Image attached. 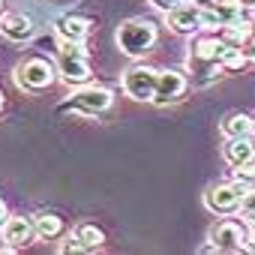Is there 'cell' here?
<instances>
[{"label":"cell","instance_id":"obj_31","mask_svg":"<svg viewBox=\"0 0 255 255\" xmlns=\"http://www.w3.org/2000/svg\"><path fill=\"white\" fill-rule=\"evenodd\" d=\"M0 108H3V93H0Z\"/></svg>","mask_w":255,"mask_h":255},{"label":"cell","instance_id":"obj_14","mask_svg":"<svg viewBox=\"0 0 255 255\" xmlns=\"http://www.w3.org/2000/svg\"><path fill=\"white\" fill-rule=\"evenodd\" d=\"M222 156H225V162L234 165V168H237V165H246V162L255 159V144H252L249 135H246V138H225Z\"/></svg>","mask_w":255,"mask_h":255},{"label":"cell","instance_id":"obj_13","mask_svg":"<svg viewBox=\"0 0 255 255\" xmlns=\"http://www.w3.org/2000/svg\"><path fill=\"white\" fill-rule=\"evenodd\" d=\"M57 75H60L69 87H81V84L90 81V63H87V57H60Z\"/></svg>","mask_w":255,"mask_h":255},{"label":"cell","instance_id":"obj_9","mask_svg":"<svg viewBox=\"0 0 255 255\" xmlns=\"http://www.w3.org/2000/svg\"><path fill=\"white\" fill-rule=\"evenodd\" d=\"M165 15H168V27L174 33H195L201 27V6L198 3H180V6L168 9Z\"/></svg>","mask_w":255,"mask_h":255},{"label":"cell","instance_id":"obj_1","mask_svg":"<svg viewBox=\"0 0 255 255\" xmlns=\"http://www.w3.org/2000/svg\"><path fill=\"white\" fill-rule=\"evenodd\" d=\"M156 42V24L147 21V18H129V21H123L120 30H117V45L123 54H129V57H141L153 48Z\"/></svg>","mask_w":255,"mask_h":255},{"label":"cell","instance_id":"obj_5","mask_svg":"<svg viewBox=\"0 0 255 255\" xmlns=\"http://www.w3.org/2000/svg\"><path fill=\"white\" fill-rule=\"evenodd\" d=\"M0 237H3V246H0V252H15V249L27 246V243L36 237L33 219H27V216H6L3 228H0Z\"/></svg>","mask_w":255,"mask_h":255},{"label":"cell","instance_id":"obj_27","mask_svg":"<svg viewBox=\"0 0 255 255\" xmlns=\"http://www.w3.org/2000/svg\"><path fill=\"white\" fill-rule=\"evenodd\" d=\"M234 3H240L243 9H255V0H234Z\"/></svg>","mask_w":255,"mask_h":255},{"label":"cell","instance_id":"obj_28","mask_svg":"<svg viewBox=\"0 0 255 255\" xmlns=\"http://www.w3.org/2000/svg\"><path fill=\"white\" fill-rule=\"evenodd\" d=\"M3 222H6V204L0 201V225H3Z\"/></svg>","mask_w":255,"mask_h":255},{"label":"cell","instance_id":"obj_24","mask_svg":"<svg viewBox=\"0 0 255 255\" xmlns=\"http://www.w3.org/2000/svg\"><path fill=\"white\" fill-rule=\"evenodd\" d=\"M150 3H153V9H159V12H168V9L180 6L183 0H150Z\"/></svg>","mask_w":255,"mask_h":255},{"label":"cell","instance_id":"obj_12","mask_svg":"<svg viewBox=\"0 0 255 255\" xmlns=\"http://www.w3.org/2000/svg\"><path fill=\"white\" fill-rule=\"evenodd\" d=\"M219 48H222V39L201 36L189 45V63L192 66H213V63H219Z\"/></svg>","mask_w":255,"mask_h":255},{"label":"cell","instance_id":"obj_23","mask_svg":"<svg viewBox=\"0 0 255 255\" xmlns=\"http://www.w3.org/2000/svg\"><path fill=\"white\" fill-rule=\"evenodd\" d=\"M60 252H63V255H69V252H87V249H84L81 237H78V234L72 231V234H69V237H66V240L60 243Z\"/></svg>","mask_w":255,"mask_h":255},{"label":"cell","instance_id":"obj_26","mask_svg":"<svg viewBox=\"0 0 255 255\" xmlns=\"http://www.w3.org/2000/svg\"><path fill=\"white\" fill-rule=\"evenodd\" d=\"M246 246L255 252V219H252V228H249V234H246Z\"/></svg>","mask_w":255,"mask_h":255},{"label":"cell","instance_id":"obj_30","mask_svg":"<svg viewBox=\"0 0 255 255\" xmlns=\"http://www.w3.org/2000/svg\"><path fill=\"white\" fill-rule=\"evenodd\" d=\"M246 30H249V39H255V18H252V21L246 24Z\"/></svg>","mask_w":255,"mask_h":255},{"label":"cell","instance_id":"obj_10","mask_svg":"<svg viewBox=\"0 0 255 255\" xmlns=\"http://www.w3.org/2000/svg\"><path fill=\"white\" fill-rule=\"evenodd\" d=\"M186 90V78L174 69H162L159 78H156V93H153V102L156 105H168L174 99H180Z\"/></svg>","mask_w":255,"mask_h":255},{"label":"cell","instance_id":"obj_7","mask_svg":"<svg viewBox=\"0 0 255 255\" xmlns=\"http://www.w3.org/2000/svg\"><path fill=\"white\" fill-rule=\"evenodd\" d=\"M207 237L216 246V252H240V249H246V231H243L240 222H231V219L216 222Z\"/></svg>","mask_w":255,"mask_h":255},{"label":"cell","instance_id":"obj_22","mask_svg":"<svg viewBox=\"0 0 255 255\" xmlns=\"http://www.w3.org/2000/svg\"><path fill=\"white\" fill-rule=\"evenodd\" d=\"M234 180H243V183L255 186V159L246 162V165H237V168H234Z\"/></svg>","mask_w":255,"mask_h":255},{"label":"cell","instance_id":"obj_16","mask_svg":"<svg viewBox=\"0 0 255 255\" xmlns=\"http://www.w3.org/2000/svg\"><path fill=\"white\" fill-rule=\"evenodd\" d=\"M87 33H90V18H84V15H63L57 21V36L60 39H78V42H84Z\"/></svg>","mask_w":255,"mask_h":255},{"label":"cell","instance_id":"obj_3","mask_svg":"<svg viewBox=\"0 0 255 255\" xmlns=\"http://www.w3.org/2000/svg\"><path fill=\"white\" fill-rule=\"evenodd\" d=\"M156 78H159V69L153 66H129L123 72V90L126 96H132L138 102H153V93H156Z\"/></svg>","mask_w":255,"mask_h":255},{"label":"cell","instance_id":"obj_20","mask_svg":"<svg viewBox=\"0 0 255 255\" xmlns=\"http://www.w3.org/2000/svg\"><path fill=\"white\" fill-rule=\"evenodd\" d=\"M60 57H87V48L78 39H60Z\"/></svg>","mask_w":255,"mask_h":255},{"label":"cell","instance_id":"obj_15","mask_svg":"<svg viewBox=\"0 0 255 255\" xmlns=\"http://www.w3.org/2000/svg\"><path fill=\"white\" fill-rule=\"evenodd\" d=\"M252 129H255V120L249 114H243V111H231L219 123V132L225 138H246V135H252Z\"/></svg>","mask_w":255,"mask_h":255},{"label":"cell","instance_id":"obj_32","mask_svg":"<svg viewBox=\"0 0 255 255\" xmlns=\"http://www.w3.org/2000/svg\"><path fill=\"white\" fill-rule=\"evenodd\" d=\"M0 6H3V0H0Z\"/></svg>","mask_w":255,"mask_h":255},{"label":"cell","instance_id":"obj_29","mask_svg":"<svg viewBox=\"0 0 255 255\" xmlns=\"http://www.w3.org/2000/svg\"><path fill=\"white\" fill-rule=\"evenodd\" d=\"M192 3H198V6L204 9V6H213V3H216V0H192Z\"/></svg>","mask_w":255,"mask_h":255},{"label":"cell","instance_id":"obj_11","mask_svg":"<svg viewBox=\"0 0 255 255\" xmlns=\"http://www.w3.org/2000/svg\"><path fill=\"white\" fill-rule=\"evenodd\" d=\"M33 30H36V24L24 12H6V15H0V33H3L6 39H12V42H27L33 36Z\"/></svg>","mask_w":255,"mask_h":255},{"label":"cell","instance_id":"obj_6","mask_svg":"<svg viewBox=\"0 0 255 255\" xmlns=\"http://www.w3.org/2000/svg\"><path fill=\"white\" fill-rule=\"evenodd\" d=\"M75 108H81L84 114H99V111H108L111 108V102H114V96H111V90L108 87H99V84H81V87H75V93H72V99H69Z\"/></svg>","mask_w":255,"mask_h":255},{"label":"cell","instance_id":"obj_4","mask_svg":"<svg viewBox=\"0 0 255 255\" xmlns=\"http://www.w3.org/2000/svg\"><path fill=\"white\" fill-rule=\"evenodd\" d=\"M249 186H243V183H216V186H210L207 192H204V207L210 210V213H219V216H228V213H234V210H240V195L246 192Z\"/></svg>","mask_w":255,"mask_h":255},{"label":"cell","instance_id":"obj_25","mask_svg":"<svg viewBox=\"0 0 255 255\" xmlns=\"http://www.w3.org/2000/svg\"><path fill=\"white\" fill-rule=\"evenodd\" d=\"M240 48H243V57H246V63H255V39H246Z\"/></svg>","mask_w":255,"mask_h":255},{"label":"cell","instance_id":"obj_2","mask_svg":"<svg viewBox=\"0 0 255 255\" xmlns=\"http://www.w3.org/2000/svg\"><path fill=\"white\" fill-rule=\"evenodd\" d=\"M54 78H57V69L45 57H30L15 66V84L21 90H45L54 84Z\"/></svg>","mask_w":255,"mask_h":255},{"label":"cell","instance_id":"obj_17","mask_svg":"<svg viewBox=\"0 0 255 255\" xmlns=\"http://www.w3.org/2000/svg\"><path fill=\"white\" fill-rule=\"evenodd\" d=\"M33 228H36V237L39 240H54V237L63 234V222L54 213H36L33 216Z\"/></svg>","mask_w":255,"mask_h":255},{"label":"cell","instance_id":"obj_19","mask_svg":"<svg viewBox=\"0 0 255 255\" xmlns=\"http://www.w3.org/2000/svg\"><path fill=\"white\" fill-rule=\"evenodd\" d=\"M75 234L81 237L84 249H99V246L105 243V234H102V228H96V225H78Z\"/></svg>","mask_w":255,"mask_h":255},{"label":"cell","instance_id":"obj_18","mask_svg":"<svg viewBox=\"0 0 255 255\" xmlns=\"http://www.w3.org/2000/svg\"><path fill=\"white\" fill-rule=\"evenodd\" d=\"M219 66H222V69H228V72H234V69L246 66L243 48H240V45H234V42H225V39H222V48H219Z\"/></svg>","mask_w":255,"mask_h":255},{"label":"cell","instance_id":"obj_8","mask_svg":"<svg viewBox=\"0 0 255 255\" xmlns=\"http://www.w3.org/2000/svg\"><path fill=\"white\" fill-rule=\"evenodd\" d=\"M240 15H243V6L234 3V0H216L213 6H204L201 9V27H231V24H240Z\"/></svg>","mask_w":255,"mask_h":255},{"label":"cell","instance_id":"obj_21","mask_svg":"<svg viewBox=\"0 0 255 255\" xmlns=\"http://www.w3.org/2000/svg\"><path fill=\"white\" fill-rule=\"evenodd\" d=\"M240 213L252 222L255 219V186H249L243 195H240Z\"/></svg>","mask_w":255,"mask_h":255}]
</instances>
